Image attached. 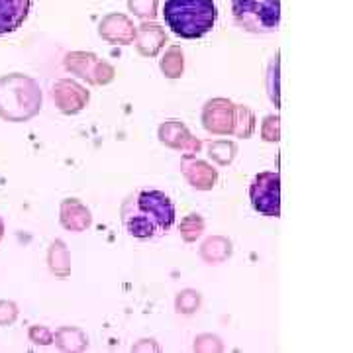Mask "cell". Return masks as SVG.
Masks as SVG:
<instances>
[{
  "instance_id": "cell-8",
  "label": "cell",
  "mask_w": 353,
  "mask_h": 353,
  "mask_svg": "<svg viewBox=\"0 0 353 353\" xmlns=\"http://www.w3.org/2000/svg\"><path fill=\"white\" fill-rule=\"evenodd\" d=\"M51 97L57 104V108L63 114H77L81 112L88 102V90L85 87H81L79 83L71 81V79H59L53 90Z\"/></svg>"
},
{
  "instance_id": "cell-25",
  "label": "cell",
  "mask_w": 353,
  "mask_h": 353,
  "mask_svg": "<svg viewBox=\"0 0 353 353\" xmlns=\"http://www.w3.org/2000/svg\"><path fill=\"white\" fill-rule=\"evenodd\" d=\"M18 318V306L10 301H0V326H8Z\"/></svg>"
},
{
  "instance_id": "cell-15",
  "label": "cell",
  "mask_w": 353,
  "mask_h": 353,
  "mask_svg": "<svg viewBox=\"0 0 353 353\" xmlns=\"http://www.w3.org/2000/svg\"><path fill=\"white\" fill-rule=\"evenodd\" d=\"M232 255V243L222 236H214V238H208V240L202 243L201 257L206 263L216 265L222 263L224 259H228Z\"/></svg>"
},
{
  "instance_id": "cell-14",
  "label": "cell",
  "mask_w": 353,
  "mask_h": 353,
  "mask_svg": "<svg viewBox=\"0 0 353 353\" xmlns=\"http://www.w3.org/2000/svg\"><path fill=\"white\" fill-rule=\"evenodd\" d=\"M92 222L88 208L77 199H67L61 204V224L71 232H83Z\"/></svg>"
},
{
  "instance_id": "cell-3",
  "label": "cell",
  "mask_w": 353,
  "mask_h": 353,
  "mask_svg": "<svg viewBox=\"0 0 353 353\" xmlns=\"http://www.w3.org/2000/svg\"><path fill=\"white\" fill-rule=\"evenodd\" d=\"M41 110V90L30 77L12 73L0 77V118L4 122H28Z\"/></svg>"
},
{
  "instance_id": "cell-13",
  "label": "cell",
  "mask_w": 353,
  "mask_h": 353,
  "mask_svg": "<svg viewBox=\"0 0 353 353\" xmlns=\"http://www.w3.org/2000/svg\"><path fill=\"white\" fill-rule=\"evenodd\" d=\"M32 0H0V36L12 34L24 24Z\"/></svg>"
},
{
  "instance_id": "cell-16",
  "label": "cell",
  "mask_w": 353,
  "mask_h": 353,
  "mask_svg": "<svg viewBox=\"0 0 353 353\" xmlns=\"http://www.w3.org/2000/svg\"><path fill=\"white\" fill-rule=\"evenodd\" d=\"M48 261H50V269L53 275L65 279L69 273H71V259H69V252H67V245H65L61 240H55L53 243H51Z\"/></svg>"
},
{
  "instance_id": "cell-12",
  "label": "cell",
  "mask_w": 353,
  "mask_h": 353,
  "mask_svg": "<svg viewBox=\"0 0 353 353\" xmlns=\"http://www.w3.org/2000/svg\"><path fill=\"white\" fill-rule=\"evenodd\" d=\"M183 175L190 183V187L199 190H210L216 185L218 171L206 161L194 159L192 155H185L183 159Z\"/></svg>"
},
{
  "instance_id": "cell-17",
  "label": "cell",
  "mask_w": 353,
  "mask_h": 353,
  "mask_svg": "<svg viewBox=\"0 0 353 353\" xmlns=\"http://www.w3.org/2000/svg\"><path fill=\"white\" fill-rule=\"evenodd\" d=\"M55 343L65 352H81L87 347V338L77 328H61L55 334Z\"/></svg>"
},
{
  "instance_id": "cell-23",
  "label": "cell",
  "mask_w": 353,
  "mask_h": 353,
  "mask_svg": "<svg viewBox=\"0 0 353 353\" xmlns=\"http://www.w3.org/2000/svg\"><path fill=\"white\" fill-rule=\"evenodd\" d=\"M128 6L141 20H155L159 10V0H128Z\"/></svg>"
},
{
  "instance_id": "cell-20",
  "label": "cell",
  "mask_w": 353,
  "mask_h": 353,
  "mask_svg": "<svg viewBox=\"0 0 353 353\" xmlns=\"http://www.w3.org/2000/svg\"><path fill=\"white\" fill-rule=\"evenodd\" d=\"M255 130V116L248 106L236 104V124H234V134L238 138H250Z\"/></svg>"
},
{
  "instance_id": "cell-1",
  "label": "cell",
  "mask_w": 353,
  "mask_h": 353,
  "mask_svg": "<svg viewBox=\"0 0 353 353\" xmlns=\"http://www.w3.org/2000/svg\"><path fill=\"white\" fill-rule=\"evenodd\" d=\"M122 224L132 238L150 240L167 234L175 224V204L161 190L141 189L122 204Z\"/></svg>"
},
{
  "instance_id": "cell-6",
  "label": "cell",
  "mask_w": 353,
  "mask_h": 353,
  "mask_svg": "<svg viewBox=\"0 0 353 353\" xmlns=\"http://www.w3.org/2000/svg\"><path fill=\"white\" fill-rule=\"evenodd\" d=\"M65 67L73 73L88 81L90 85H108L114 79V67L106 61H101L94 53L73 51L65 55Z\"/></svg>"
},
{
  "instance_id": "cell-5",
  "label": "cell",
  "mask_w": 353,
  "mask_h": 353,
  "mask_svg": "<svg viewBox=\"0 0 353 353\" xmlns=\"http://www.w3.org/2000/svg\"><path fill=\"white\" fill-rule=\"evenodd\" d=\"M253 208L269 218L281 216V176L277 171H265L255 175L250 185Z\"/></svg>"
},
{
  "instance_id": "cell-10",
  "label": "cell",
  "mask_w": 353,
  "mask_h": 353,
  "mask_svg": "<svg viewBox=\"0 0 353 353\" xmlns=\"http://www.w3.org/2000/svg\"><path fill=\"white\" fill-rule=\"evenodd\" d=\"M159 139L167 148L179 150L185 155L199 153V150H201V141L192 138L187 126L176 122V120H169V122L161 124V128H159Z\"/></svg>"
},
{
  "instance_id": "cell-19",
  "label": "cell",
  "mask_w": 353,
  "mask_h": 353,
  "mask_svg": "<svg viewBox=\"0 0 353 353\" xmlns=\"http://www.w3.org/2000/svg\"><path fill=\"white\" fill-rule=\"evenodd\" d=\"M236 153H238V145L234 141L218 139V141H210L208 143V155L218 165H230L236 159Z\"/></svg>"
},
{
  "instance_id": "cell-2",
  "label": "cell",
  "mask_w": 353,
  "mask_h": 353,
  "mask_svg": "<svg viewBox=\"0 0 353 353\" xmlns=\"http://www.w3.org/2000/svg\"><path fill=\"white\" fill-rule=\"evenodd\" d=\"M163 16L175 36L199 39L214 28L218 12L214 0H167Z\"/></svg>"
},
{
  "instance_id": "cell-11",
  "label": "cell",
  "mask_w": 353,
  "mask_h": 353,
  "mask_svg": "<svg viewBox=\"0 0 353 353\" xmlns=\"http://www.w3.org/2000/svg\"><path fill=\"white\" fill-rule=\"evenodd\" d=\"M139 55L143 57H155L159 51L163 50L167 43V34L159 24L153 20H143V24L136 28V39H134Z\"/></svg>"
},
{
  "instance_id": "cell-4",
  "label": "cell",
  "mask_w": 353,
  "mask_h": 353,
  "mask_svg": "<svg viewBox=\"0 0 353 353\" xmlns=\"http://www.w3.org/2000/svg\"><path fill=\"white\" fill-rule=\"evenodd\" d=\"M232 16L243 32L275 34L281 24V0H232Z\"/></svg>"
},
{
  "instance_id": "cell-21",
  "label": "cell",
  "mask_w": 353,
  "mask_h": 353,
  "mask_svg": "<svg viewBox=\"0 0 353 353\" xmlns=\"http://www.w3.org/2000/svg\"><path fill=\"white\" fill-rule=\"evenodd\" d=\"M175 306L179 314H192V312H196L199 306H201V292H196V290H183V292H179Z\"/></svg>"
},
{
  "instance_id": "cell-24",
  "label": "cell",
  "mask_w": 353,
  "mask_h": 353,
  "mask_svg": "<svg viewBox=\"0 0 353 353\" xmlns=\"http://www.w3.org/2000/svg\"><path fill=\"white\" fill-rule=\"evenodd\" d=\"M261 136L265 141H279V116H267L261 126Z\"/></svg>"
},
{
  "instance_id": "cell-9",
  "label": "cell",
  "mask_w": 353,
  "mask_h": 353,
  "mask_svg": "<svg viewBox=\"0 0 353 353\" xmlns=\"http://www.w3.org/2000/svg\"><path fill=\"white\" fill-rule=\"evenodd\" d=\"M99 34L108 43L130 46L136 39V26L124 14H108L106 18H102Z\"/></svg>"
},
{
  "instance_id": "cell-7",
  "label": "cell",
  "mask_w": 353,
  "mask_h": 353,
  "mask_svg": "<svg viewBox=\"0 0 353 353\" xmlns=\"http://www.w3.org/2000/svg\"><path fill=\"white\" fill-rule=\"evenodd\" d=\"M202 124L206 132L214 136H228L234 134L236 124V104L226 99H214L206 102L202 110Z\"/></svg>"
},
{
  "instance_id": "cell-26",
  "label": "cell",
  "mask_w": 353,
  "mask_h": 353,
  "mask_svg": "<svg viewBox=\"0 0 353 353\" xmlns=\"http://www.w3.org/2000/svg\"><path fill=\"white\" fill-rule=\"evenodd\" d=\"M28 336H30V340L34 341V343H41V345H50L51 341H53V334L48 328H43V326H32L30 332H28Z\"/></svg>"
},
{
  "instance_id": "cell-27",
  "label": "cell",
  "mask_w": 353,
  "mask_h": 353,
  "mask_svg": "<svg viewBox=\"0 0 353 353\" xmlns=\"http://www.w3.org/2000/svg\"><path fill=\"white\" fill-rule=\"evenodd\" d=\"M4 238V222H2V218H0V240Z\"/></svg>"
},
{
  "instance_id": "cell-18",
  "label": "cell",
  "mask_w": 353,
  "mask_h": 353,
  "mask_svg": "<svg viewBox=\"0 0 353 353\" xmlns=\"http://www.w3.org/2000/svg\"><path fill=\"white\" fill-rule=\"evenodd\" d=\"M183 69H185L183 50L179 46H171L169 50L165 51L163 59H161V71L169 79H179V77L183 75Z\"/></svg>"
},
{
  "instance_id": "cell-22",
  "label": "cell",
  "mask_w": 353,
  "mask_h": 353,
  "mask_svg": "<svg viewBox=\"0 0 353 353\" xmlns=\"http://www.w3.org/2000/svg\"><path fill=\"white\" fill-rule=\"evenodd\" d=\"M204 232V220L199 214H189L181 222V236L185 241H194Z\"/></svg>"
}]
</instances>
